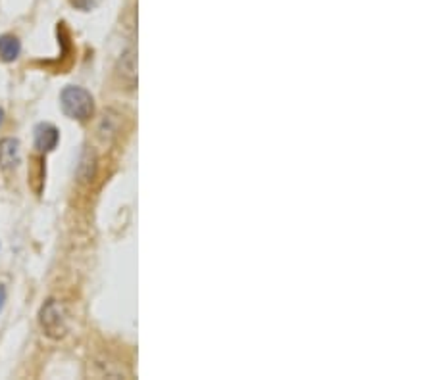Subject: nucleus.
<instances>
[{"label": "nucleus", "instance_id": "5", "mask_svg": "<svg viewBox=\"0 0 433 380\" xmlns=\"http://www.w3.org/2000/svg\"><path fill=\"white\" fill-rule=\"evenodd\" d=\"M20 52H22V42L18 37L10 35V33L0 35V60L2 62H14L20 56Z\"/></svg>", "mask_w": 433, "mask_h": 380}, {"label": "nucleus", "instance_id": "9", "mask_svg": "<svg viewBox=\"0 0 433 380\" xmlns=\"http://www.w3.org/2000/svg\"><path fill=\"white\" fill-rule=\"evenodd\" d=\"M4 302H6V289H4V286H0V311H2V308H4Z\"/></svg>", "mask_w": 433, "mask_h": 380}, {"label": "nucleus", "instance_id": "4", "mask_svg": "<svg viewBox=\"0 0 433 380\" xmlns=\"http://www.w3.org/2000/svg\"><path fill=\"white\" fill-rule=\"evenodd\" d=\"M20 141L18 139H2L0 141V167L2 169H14L20 163Z\"/></svg>", "mask_w": 433, "mask_h": 380}, {"label": "nucleus", "instance_id": "8", "mask_svg": "<svg viewBox=\"0 0 433 380\" xmlns=\"http://www.w3.org/2000/svg\"><path fill=\"white\" fill-rule=\"evenodd\" d=\"M71 4L83 12H91L92 8H97L100 4V0H71Z\"/></svg>", "mask_w": 433, "mask_h": 380}, {"label": "nucleus", "instance_id": "6", "mask_svg": "<svg viewBox=\"0 0 433 380\" xmlns=\"http://www.w3.org/2000/svg\"><path fill=\"white\" fill-rule=\"evenodd\" d=\"M135 71H137L135 52H133V50H129V52H126L120 60V77L123 79L129 87H133L137 81Z\"/></svg>", "mask_w": 433, "mask_h": 380}, {"label": "nucleus", "instance_id": "7", "mask_svg": "<svg viewBox=\"0 0 433 380\" xmlns=\"http://www.w3.org/2000/svg\"><path fill=\"white\" fill-rule=\"evenodd\" d=\"M35 181H39V186L44 183V160L43 158L33 160L31 167H29V183H31V186L35 184Z\"/></svg>", "mask_w": 433, "mask_h": 380}, {"label": "nucleus", "instance_id": "3", "mask_svg": "<svg viewBox=\"0 0 433 380\" xmlns=\"http://www.w3.org/2000/svg\"><path fill=\"white\" fill-rule=\"evenodd\" d=\"M33 133H35V148L41 154L52 152V150L58 146L60 133H58V129L54 125H50V123H39Z\"/></svg>", "mask_w": 433, "mask_h": 380}, {"label": "nucleus", "instance_id": "10", "mask_svg": "<svg viewBox=\"0 0 433 380\" xmlns=\"http://www.w3.org/2000/svg\"><path fill=\"white\" fill-rule=\"evenodd\" d=\"M2 121H4V110L0 108V125H2Z\"/></svg>", "mask_w": 433, "mask_h": 380}, {"label": "nucleus", "instance_id": "1", "mask_svg": "<svg viewBox=\"0 0 433 380\" xmlns=\"http://www.w3.org/2000/svg\"><path fill=\"white\" fill-rule=\"evenodd\" d=\"M39 324L41 331L50 340H62L70 332V315L64 303L58 300H47L39 310Z\"/></svg>", "mask_w": 433, "mask_h": 380}, {"label": "nucleus", "instance_id": "2", "mask_svg": "<svg viewBox=\"0 0 433 380\" xmlns=\"http://www.w3.org/2000/svg\"><path fill=\"white\" fill-rule=\"evenodd\" d=\"M60 108L62 112L75 121H87L92 118L94 112V100L91 92L85 91L78 84H68L64 91L60 92Z\"/></svg>", "mask_w": 433, "mask_h": 380}]
</instances>
